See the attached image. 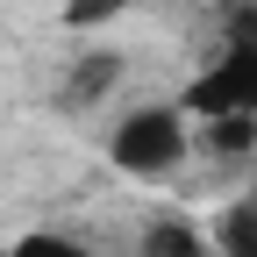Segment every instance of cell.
I'll return each instance as SVG.
<instances>
[{"mask_svg": "<svg viewBox=\"0 0 257 257\" xmlns=\"http://www.w3.org/2000/svg\"><path fill=\"white\" fill-rule=\"evenodd\" d=\"M193 150H200V128L179 100H143V107L114 114V128H107V165L121 179H172Z\"/></svg>", "mask_w": 257, "mask_h": 257, "instance_id": "obj_1", "label": "cell"}, {"mask_svg": "<svg viewBox=\"0 0 257 257\" xmlns=\"http://www.w3.org/2000/svg\"><path fill=\"white\" fill-rule=\"evenodd\" d=\"M121 8H128V0H64V22H72V29H107Z\"/></svg>", "mask_w": 257, "mask_h": 257, "instance_id": "obj_8", "label": "cell"}, {"mask_svg": "<svg viewBox=\"0 0 257 257\" xmlns=\"http://www.w3.org/2000/svg\"><path fill=\"white\" fill-rule=\"evenodd\" d=\"M200 150H214V157L257 150V114H214V121H200Z\"/></svg>", "mask_w": 257, "mask_h": 257, "instance_id": "obj_6", "label": "cell"}, {"mask_svg": "<svg viewBox=\"0 0 257 257\" xmlns=\"http://www.w3.org/2000/svg\"><path fill=\"white\" fill-rule=\"evenodd\" d=\"M8 257H93L79 236H64V229H22L8 243Z\"/></svg>", "mask_w": 257, "mask_h": 257, "instance_id": "obj_7", "label": "cell"}, {"mask_svg": "<svg viewBox=\"0 0 257 257\" xmlns=\"http://www.w3.org/2000/svg\"><path fill=\"white\" fill-rule=\"evenodd\" d=\"M0 257H8V243H0Z\"/></svg>", "mask_w": 257, "mask_h": 257, "instance_id": "obj_9", "label": "cell"}, {"mask_svg": "<svg viewBox=\"0 0 257 257\" xmlns=\"http://www.w3.org/2000/svg\"><path fill=\"white\" fill-rule=\"evenodd\" d=\"M136 257H221V250H214V229H200L186 214H157L136 236Z\"/></svg>", "mask_w": 257, "mask_h": 257, "instance_id": "obj_3", "label": "cell"}, {"mask_svg": "<svg viewBox=\"0 0 257 257\" xmlns=\"http://www.w3.org/2000/svg\"><path fill=\"white\" fill-rule=\"evenodd\" d=\"M214 250L221 257H257V200H229V207H221Z\"/></svg>", "mask_w": 257, "mask_h": 257, "instance_id": "obj_5", "label": "cell"}, {"mask_svg": "<svg viewBox=\"0 0 257 257\" xmlns=\"http://www.w3.org/2000/svg\"><path fill=\"white\" fill-rule=\"evenodd\" d=\"M128 257H136V250H128Z\"/></svg>", "mask_w": 257, "mask_h": 257, "instance_id": "obj_10", "label": "cell"}, {"mask_svg": "<svg viewBox=\"0 0 257 257\" xmlns=\"http://www.w3.org/2000/svg\"><path fill=\"white\" fill-rule=\"evenodd\" d=\"M114 79H121V57H107V50H100V57H79L72 72H64V93H57V100H64V107H93Z\"/></svg>", "mask_w": 257, "mask_h": 257, "instance_id": "obj_4", "label": "cell"}, {"mask_svg": "<svg viewBox=\"0 0 257 257\" xmlns=\"http://www.w3.org/2000/svg\"><path fill=\"white\" fill-rule=\"evenodd\" d=\"M193 121H214V114H257V43H229L214 72H200L179 100Z\"/></svg>", "mask_w": 257, "mask_h": 257, "instance_id": "obj_2", "label": "cell"}]
</instances>
